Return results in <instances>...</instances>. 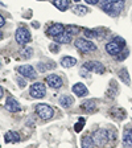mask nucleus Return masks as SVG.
I'll return each mask as SVG.
<instances>
[{
    "instance_id": "obj_1",
    "label": "nucleus",
    "mask_w": 132,
    "mask_h": 148,
    "mask_svg": "<svg viewBox=\"0 0 132 148\" xmlns=\"http://www.w3.org/2000/svg\"><path fill=\"white\" fill-rule=\"evenodd\" d=\"M101 7L107 15L111 16H118L122 11H123V0H118V1H111V0H106V1H101Z\"/></svg>"
},
{
    "instance_id": "obj_2",
    "label": "nucleus",
    "mask_w": 132,
    "mask_h": 148,
    "mask_svg": "<svg viewBox=\"0 0 132 148\" xmlns=\"http://www.w3.org/2000/svg\"><path fill=\"white\" fill-rule=\"evenodd\" d=\"M92 139H94L95 145H98V147H105V145L108 143V140H110L108 131L105 128L96 130L95 132H94V135H92Z\"/></svg>"
},
{
    "instance_id": "obj_3",
    "label": "nucleus",
    "mask_w": 132,
    "mask_h": 148,
    "mask_svg": "<svg viewBox=\"0 0 132 148\" xmlns=\"http://www.w3.org/2000/svg\"><path fill=\"white\" fill-rule=\"evenodd\" d=\"M74 44H75V48H77L81 53H90V52L96 50L95 44L86 40V38H77Z\"/></svg>"
},
{
    "instance_id": "obj_4",
    "label": "nucleus",
    "mask_w": 132,
    "mask_h": 148,
    "mask_svg": "<svg viewBox=\"0 0 132 148\" xmlns=\"http://www.w3.org/2000/svg\"><path fill=\"white\" fill-rule=\"evenodd\" d=\"M36 112H37V115L44 120L50 119V118L54 115V110H53L49 105H46V103H40V105H37Z\"/></svg>"
},
{
    "instance_id": "obj_5",
    "label": "nucleus",
    "mask_w": 132,
    "mask_h": 148,
    "mask_svg": "<svg viewBox=\"0 0 132 148\" xmlns=\"http://www.w3.org/2000/svg\"><path fill=\"white\" fill-rule=\"evenodd\" d=\"M15 38H16V42L17 44H20V45H27V44L31 41V33H29V31H28L27 28L21 27L16 31Z\"/></svg>"
},
{
    "instance_id": "obj_6",
    "label": "nucleus",
    "mask_w": 132,
    "mask_h": 148,
    "mask_svg": "<svg viewBox=\"0 0 132 148\" xmlns=\"http://www.w3.org/2000/svg\"><path fill=\"white\" fill-rule=\"evenodd\" d=\"M17 71H18V74H21L23 77L27 78V79H34L37 75L34 68L31 66V65H21V66L17 68Z\"/></svg>"
},
{
    "instance_id": "obj_7",
    "label": "nucleus",
    "mask_w": 132,
    "mask_h": 148,
    "mask_svg": "<svg viewBox=\"0 0 132 148\" xmlns=\"http://www.w3.org/2000/svg\"><path fill=\"white\" fill-rule=\"evenodd\" d=\"M46 94V87L44 83L41 82H36L31 86V95L33 98H42Z\"/></svg>"
},
{
    "instance_id": "obj_8",
    "label": "nucleus",
    "mask_w": 132,
    "mask_h": 148,
    "mask_svg": "<svg viewBox=\"0 0 132 148\" xmlns=\"http://www.w3.org/2000/svg\"><path fill=\"white\" fill-rule=\"evenodd\" d=\"M48 86L52 87V89H60L62 86V78L57 74H49L48 77L45 78Z\"/></svg>"
},
{
    "instance_id": "obj_9",
    "label": "nucleus",
    "mask_w": 132,
    "mask_h": 148,
    "mask_svg": "<svg viewBox=\"0 0 132 148\" xmlns=\"http://www.w3.org/2000/svg\"><path fill=\"white\" fill-rule=\"evenodd\" d=\"M83 66H85L89 71H94V73H98V74H103L105 70H106L105 66L98 61H89V62H86V64L83 65Z\"/></svg>"
},
{
    "instance_id": "obj_10",
    "label": "nucleus",
    "mask_w": 132,
    "mask_h": 148,
    "mask_svg": "<svg viewBox=\"0 0 132 148\" xmlns=\"http://www.w3.org/2000/svg\"><path fill=\"white\" fill-rule=\"evenodd\" d=\"M122 50V45L118 44L116 41H110V42L106 44V52L111 56H116L118 53H120Z\"/></svg>"
},
{
    "instance_id": "obj_11",
    "label": "nucleus",
    "mask_w": 132,
    "mask_h": 148,
    "mask_svg": "<svg viewBox=\"0 0 132 148\" xmlns=\"http://www.w3.org/2000/svg\"><path fill=\"white\" fill-rule=\"evenodd\" d=\"M5 108L11 112H17V111H20V103L13 97H8L5 102Z\"/></svg>"
},
{
    "instance_id": "obj_12",
    "label": "nucleus",
    "mask_w": 132,
    "mask_h": 148,
    "mask_svg": "<svg viewBox=\"0 0 132 148\" xmlns=\"http://www.w3.org/2000/svg\"><path fill=\"white\" fill-rule=\"evenodd\" d=\"M48 34L49 36H52V37H57L58 34H61V33H64L65 32V27L62 24H53L52 27H49L48 28Z\"/></svg>"
},
{
    "instance_id": "obj_13",
    "label": "nucleus",
    "mask_w": 132,
    "mask_h": 148,
    "mask_svg": "<svg viewBox=\"0 0 132 148\" xmlns=\"http://www.w3.org/2000/svg\"><path fill=\"white\" fill-rule=\"evenodd\" d=\"M73 92L78 97H86L89 94V90L83 83H75L73 86Z\"/></svg>"
},
{
    "instance_id": "obj_14",
    "label": "nucleus",
    "mask_w": 132,
    "mask_h": 148,
    "mask_svg": "<svg viewBox=\"0 0 132 148\" xmlns=\"http://www.w3.org/2000/svg\"><path fill=\"white\" fill-rule=\"evenodd\" d=\"M53 38L57 44H69L71 41V34L68 32H64V33L58 34L57 37H53Z\"/></svg>"
},
{
    "instance_id": "obj_15",
    "label": "nucleus",
    "mask_w": 132,
    "mask_h": 148,
    "mask_svg": "<svg viewBox=\"0 0 132 148\" xmlns=\"http://www.w3.org/2000/svg\"><path fill=\"white\" fill-rule=\"evenodd\" d=\"M60 105L66 108L71 107V106L74 105V98L71 95H61V98H60Z\"/></svg>"
},
{
    "instance_id": "obj_16",
    "label": "nucleus",
    "mask_w": 132,
    "mask_h": 148,
    "mask_svg": "<svg viewBox=\"0 0 132 148\" xmlns=\"http://www.w3.org/2000/svg\"><path fill=\"white\" fill-rule=\"evenodd\" d=\"M7 143H17L20 142V136H18L17 132H13V131H8L5 134V138H4Z\"/></svg>"
},
{
    "instance_id": "obj_17",
    "label": "nucleus",
    "mask_w": 132,
    "mask_h": 148,
    "mask_svg": "<svg viewBox=\"0 0 132 148\" xmlns=\"http://www.w3.org/2000/svg\"><path fill=\"white\" fill-rule=\"evenodd\" d=\"M123 143L126 148H132V128H128L124 132L123 136Z\"/></svg>"
},
{
    "instance_id": "obj_18",
    "label": "nucleus",
    "mask_w": 132,
    "mask_h": 148,
    "mask_svg": "<svg viewBox=\"0 0 132 148\" xmlns=\"http://www.w3.org/2000/svg\"><path fill=\"white\" fill-rule=\"evenodd\" d=\"M81 145H82V148H94L95 143H94V139H92V136H90V135L83 136V138H82V142H81Z\"/></svg>"
},
{
    "instance_id": "obj_19",
    "label": "nucleus",
    "mask_w": 132,
    "mask_h": 148,
    "mask_svg": "<svg viewBox=\"0 0 132 148\" xmlns=\"http://www.w3.org/2000/svg\"><path fill=\"white\" fill-rule=\"evenodd\" d=\"M82 108L86 112H94V111H96V103L95 101H86L82 103Z\"/></svg>"
},
{
    "instance_id": "obj_20",
    "label": "nucleus",
    "mask_w": 132,
    "mask_h": 148,
    "mask_svg": "<svg viewBox=\"0 0 132 148\" xmlns=\"http://www.w3.org/2000/svg\"><path fill=\"white\" fill-rule=\"evenodd\" d=\"M53 4H54L55 8H58L60 11H66V9L69 8V5H70V3H69V0H53Z\"/></svg>"
},
{
    "instance_id": "obj_21",
    "label": "nucleus",
    "mask_w": 132,
    "mask_h": 148,
    "mask_svg": "<svg viewBox=\"0 0 132 148\" xmlns=\"http://www.w3.org/2000/svg\"><path fill=\"white\" fill-rule=\"evenodd\" d=\"M75 64H77V60L74 58V57H64L61 60L62 68H73Z\"/></svg>"
},
{
    "instance_id": "obj_22",
    "label": "nucleus",
    "mask_w": 132,
    "mask_h": 148,
    "mask_svg": "<svg viewBox=\"0 0 132 148\" xmlns=\"http://www.w3.org/2000/svg\"><path fill=\"white\" fill-rule=\"evenodd\" d=\"M74 13H75V15H78V16H85V15H87V13H89V8L79 4V5L74 7Z\"/></svg>"
},
{
    "instance_id": "obj_23",
    "label": "nucleus",
    "mask_w": 132,
    "mask_h": 148,
    "mask_svg": "<svg viewBox=\"0 0 132 148\" xmlns=\"http://www.w3.org/2000/svg\"><path fill=\"white\" fill-rule=\"evenodd\" d=\"M119 77L122 78V81H124L127 85H129V75H128L127 69H122V70L119 71Z\"/></svg>"
},
{
    "instance_id": "obj_24",
    "label": "nucleus",
    "mask_w": 132,
    "mask_h": 148,
    "mask_svg": "<svg viewBox=\"0 0 132 148\" xmlns=\"http://www.w3.org/2000/svg\"><path fill=\"white\" fill-rule=\"evenodd\" d=\"M66 31H68V33H70L71 36H73V34L79 33V28H78L77 25H68V27H66Z\"/></svg>"
},
{
    "instance_id": "obj_25",
    "label": "nucleus",
    "mask_w": 132,
    "mask_h": 148,
    "mask_svg": "<svg viewBox=\"0 0 132 148\" xmlns=\"http://www.w3.org/2000/svg\"><path fill=\"white\" fill-rule=\"evenodd\" d=\"M32 54H33V49H32V48H24V49L21 50V56L24 58H31Z\"/></svg>"
},
{
    "instance_id": "obj_26",
    "label": "nucleus",
    "mask_w": 132,
    "mask_h": 148,
    "mask_svg": "<svg viewBox=\"0 0 132 148\" xmlns=\"http://www.w3.org/2000/svg\"><path fill=\"white\" fill-rule=\"evenodd\" d=\"M83 126H85V119H81L79 122L74 126V130H75L77 132H81V131H82V128H83Z\"/></svg>"
},
{
    "instance_id": "obj_27",
    "label": "nucleus",
    "mask_w": 132,
    "mask_h": 148,
    "mask_svg": "<svg viewBox=\"0 0 132 148\" xmlns=\"http://www.w3.org/2000/svg\"><path fill=\"white\" fill-rule=\"evenodd\" d=\"M85 36L89 37V38H94V37H96V33H95V31H90V29H85Z\"/></svg>"
},
{
    "instance_id": "obj_28",
    "label": "nucleus",
    "mask_w": 132,
    "mask_h": 148,
    "mask_svg": "<svg viewBox=\"0 0 132 148\" xmlns=\"http://www.w3.org/2000/svg\"><path fill=\"white\" fill-rule=\"evenodd\" d=\"M89 74H90V71L87 70V69L85 68V66H83V68L81 69V75H82V77H89Z\"/></svg>"
},
{
    "instance_id": "obj_29",
    "label": "nucleus",
    "mask_w": 132,
    "mask_h": 148,
    "mask_svg": "<svg viewBox=\"0 0 132 148\" xmlns=\"http://www.w3.org/2000/svg\"><path fill=\"white\" fill-rule=\"evenodd\" d=\"M4 24H5V20H4V17H3V16L0 15V28L3 27Z\"/></svg>"
},
{
    "instance_id": "obj_30",
    "label": "nucleus",
    "mask_w": 132,
    "mask_h": 148,
    "mask_svg": "<svg viewBox=\"0 0 132 148\" xmlns=\"http://www.w3.org/2000/svg\"><path fill=\"white\" fill-rule=\"evenodd\" d=\"M98 1H99V0H86V3L92 4V5H94V4H98Z\"/></svg>"
},
{
    "instance_id": "obj_31",
    "label": "nucleus",
    "mask_w": 132,
    "mask_h": 148,
    "mask_svg": "<svg viewBox=\"0 0 132 148\" xmlns=\"http://www.w3.org/2000/svg\"><path fill=\"white\" fill-rule=\"evenodd\" d=\"M1 97H3V89L0 87V98H1Z\"/></svg>"
},
{
    "instance_id": "obj_32",
    "label": "nucleus",
    "mask_w": 132,
    "mask_h": 148,
    "mask_svg": "<svg viewBox=\"0 0 132 148\" xmlns=\"http://www.w3.org/2000/svg\"><path fill=\"white\" fill-rule=\"evenodd\" d=\"M74 1H81V0H74Z\"/></svg>"
},
{
    "instance_id": "obj_33",
    "label": "nucleus",
    "mask_w": 132,
    "mask_h": 148,
    "mask_svg": "<svg viewBox=\"0 0 132 148\" xmlns=\"http://www.w3.org/2000/svg\"><path fill=\"white\" fill-rule=\"evenodd\" d=\"M0 38H1V32H0Z\"/></svg>"
},
{
    "instance_id": "obj_34",
    "label": "nucleus",
    "mask_w": 132,
    "mask_h": 148,
    "mask_svg": "<svg viewBox=\"0 0 132 148\" xmlns=\"http://www.w3.org/2000/svg\"><path fill=\"white\" fill-rule=\"evenodd\" d=\"M111 1H118V0H111Z\"/></svg>"
}]
</instances>
